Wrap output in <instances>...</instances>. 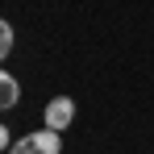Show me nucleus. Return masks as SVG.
Masks as SVG:
<instances>
[{
    "label": "nucleus",
    "mask_w": 154,
    "mask_h": 154,
    "mask_svg": "<svg viewBox=\"0 0 154 154\" xmlns=\"http://www.w3.org/2000/svg\"><path fill=\"white\" fill-rule=\"evenodd\" d=\"M8 142H13V137H8V129L0 125V150H13V146H8Z\"/></svg>",
    "instance_id": "obj_5"
},
{
    "label": "nucleus",
    "mask_w": 154,
    "mask_h": 154,
    "mask_svg": "<svg viewBox=\"0 0 154 154\" xmlns=\"http://www.w3.org/2000/svg\"><path fill=\"white\" fill-rule=\"evenodd\" d=\"M17 100H21V83H17L13 75L0 71V108H13Z\"/></svg>",
    "instance_id": "obj_3"
},
{
    "label": "nucleus",
    "mask_w": 154,
    "mask_h": 154,
    "mask_svg": "<svg viewBox=\"0 0 154 154\" xmlns=\"http://www.w3.org/2000/svg\"><path fill=\"white\" fill-rule=\"evenodd\" d=\"M8 50H13V25H8V21H0V63L8 58Z\"/></svg>",
    "instance_id": "obj_4"
},
{
    "label": "nucleus",
    "mask_w": 154,
    "mask_h": 154,
    "mask_svg": "<svg viewBox=\"0 0 154 154\" xmlns=\"http://www.w3.org/2000/svg\"><path fill=\"white\" fill-rule=\"evenodd\" d=\"M58 150H63V137H58V129L46 125L42 133H29V137H21V142H17L8 154H58Z\"/></svg>",
    "instance_id": "obj_1"
},
{
    "label": "nucleus",
    "mask_w": 154,
    "mask_h": 154,
    "mask_svg": "<svg viewBox=\"0 0 154 154\" xmlns=\"http://www.w3.org/2000/svg\"><path fill=\"white\" fill-rule=\"evenodd\" d=\"M71 121H75V100H71V96H54V100L46 104V125L63 133Z\"/></svg>",
    "instance_id": "obj_2"
}]
</instances>
